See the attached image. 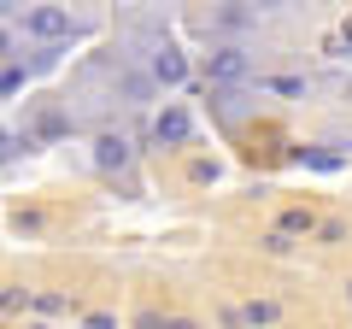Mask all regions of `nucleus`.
<instances>
[{
  "mask_svg": "<svg viewBox=\"0 0 352 329\" xmlns=\"http://www.w3.org/2000/svg\"><path fill=\"white\" fill-rule=\"evenodd\" d=\"M164 329H194V323H182V317H176V323H164Z\"/></svg>",
  "mask_w": 352,
  "mask_h": 329,
  "instance_id": "obj_8",
  "label": "nucleus"
},
{
  "mask_svg": "<svg viewBox=\"0 0 352 329\" xmlns=\"http://www.w3.org/2000/svg\"><path fill=\"white\" fill-rule=\"evenodd\" d=\"M24 30H30V36H41V41L71 36V12H65V6H30V12H24Z\"/></svg>",
  "mask_w": 352,
  "mask_h": 329,
  "instance_id": "obj_1",
  "label": "nucleus"
},
{
  "mask_svg": "<svg viewBox=\"0 0 352 329\" xmlns=\"http://www.w3.org/2000/svg\"><path fill=\"white\" fill-rule=\"evenodd\" d=\"M153 76H159V83H170V89H176V83L188 76V59H182V53H176V47H159V53H153Z\"/></svg>",
  "mask_w": 352,
  "mask_h": 329,
  "instance_id": "obj_5",
  "label": "nucleus"
},
{
  "mask_svg": "<svg viewBox=\"0 0 352 329\" xmlns=\"http://www.w3.org/2000/svg\"><path fill=\"white\" fill-rule=\"evenodd\" d=\"M82 329H112V317H100V312H94V317H88Z\"/></svg>",
  "mask_w": 352,
  "mask_h": 329,
  "instance_id": "obj_7",
  "label": "nucleus"
},
{
  "mask_svg": "<svg viewBox=\"0 0 352 329\" xmlns=\"http://www.w3.org/2000/svg\"><path fill=\"white\" fill-rule=\"evenodd\" d=\"M206 71H212V83H241V76H247V53L241 47H217L212 59H206Z\"/></svg>",
  "mask_w": 352,
  "mask_h": 329,
  "instance_id": "obj_3",
  "label": "nucleus"
},
{
  "mask_svg": "<svg viewBox=\"0 0 352 329\" xmlns=\"http://www.w3.org/2000/svg\"><path fill=\"white\" fill-rule=\"evenodd\" d=\"M153 136H159V141H164V147H182V141H188V136H194V118H188V112H182V106H164V112H159V118H153Z\"/></svg>",
  "mask_w": 352,
  "mask_h": 329,
  "instance_id": "obj_2",
  "label": "nucleus"
},
{
  "mask_svg": "<svg viewBox=\"0 0 352 329\" xmlns=\"http://www.w3.org/2000/svg\"><path fill=\"white\" fill-rule=\"evenodd\" d=\"M346 294H352V288H346Z\"/></svg>",
  "mask_w": 352,
  "mask_h": 329,
  "instance_id": "obj_9",
  "label": "nucleus"
},
{
  "mask_svg": "<svg viewBox=\"0 0 352 329\" xmlns=\"http://www.w3.org/2000/svg\"><path fill=\"white\" fill-rule=\"evenodd\" d=\"M317 217L305 212V206H288V212H282V235H300V229H311Z\"/></svg>",
  "mask_w": 352,
  "mask_h": 329,
  "instance_id": "obj_6",
  "label": "nucleus"
},
{
  "mask_svg": "<svg viewBox=\"0 0 352 329\" xmlns=\"http://www.w3.org/2000/svg\"><path fill=\"white\" fill-rule=\"evenodd\" d=\"M94 164H100V171H124L129 164V141L124 136H100L94 141Z\"/></svg>",
  "mask_w": 352,
  "mask_h": 329,
  "instance_id": "obj_4",
  "label": "nucleus"
}]
</instances>
